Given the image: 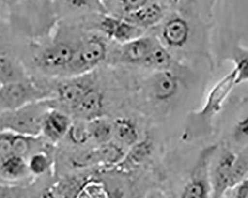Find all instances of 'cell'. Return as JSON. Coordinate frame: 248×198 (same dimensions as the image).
<instances>
[{
  "instance_id": "obj_1",
  "label": "cell",
  "mask_w": 248,
  "mask_h": 198,
  "mask_svg": "<svg viewBox=\"0 0 248 198\" xmlns=\"http://www.w3.org/2000/svg\"><path fill=\"white\" fill-rule=\"evenodd\" d=\"M50 107L43 100L0 113V132L36 137L42 132L43 121Z\"/></svg>"
},
{
  "instance_id": "obj_2",
  "label": "cell",
  "mask_w": 248,
  "mask_h": 198,
  "mask_svg": "<svg viewBox=\"0 0 248 198\" xmlns=\"http://www.w3.org/2000/svg\"><path fill=\"white\" fill-rule=\"evenodd\" d=\"M200 20V18L169 11L161 24L151 31L170 51L181 50L190 41L195 26Z\"/></svg>"
},
{
  "instance_id": "obj_3",
  "label": "cell",
  "mask_w": 248,
  "mask_h": 198,
  "mask_svg": "<svg viewBox=\"0 0 248 198\" xmlns=\"http://www.w3.org/2000/svg\"><path fill=\"white\" fill-rule=\"evenodd\" d=\"M83 27L86 31L97 32L117 44H123L147 33L126 19L107 12L95 14L89 17Z\"/></svg>"
},
{
  "instance_id": "obj_4",
  "label": "cell",
  "mask_w": 248,
  "mask_h": 198,
  "mask_svg": "<svg viewBox=\"0 0 248 198\" xmlns=\"http://www.w3.org/2000/svg\"><path fill=\"white\" fill-rule=\"evenodd\" d=\"M109 40L95 31H86L68 69L75 75L91 71L105 60Z\"/></svg>"
},
{
  "instance_id": "obj_5",
  "label": "cell",
  "mask_w": 248,
  "mask_h": 198,
  "mask_svg": "<svg viewBox=\"0 0 248 198\" xmlns=\"http://www.w3.org/2000/svg\"><path fill=\"white\" fill-rule=\"evenodd\" d=\"M218 146L211 145L201 152L187 182L184 186L182 198H208L211 196L210 172Z\"/></svg>"
},
{
  "instance_id": "obj_6",
  "label": "cell",
  "mask_w": 248,
  "mask_h": 198,
  "mask_svg": "<svg viewBox=\"0 0 248 198\" xmlns=\"http://www.w3.org/2000/svg\"><path fill=\"white\" fill-rule=\"evenodd\" d=\"M236 157L237 152L228 149H223L213 168L211 167V197L218 198L236 185Z\"/></svg>"
},
{
  "instance_id": "obj_7",
  "label": "cell",
  "mask_w": 248,
  "mask_h": 198,
  "mask_svg": "<svg viewBox=\"0 0 248 198\" xmlns=\"http://www.w3.org/2000/svg\"><path fill=\"white\" fill-rule=\"evenodd\" d=\"M43 93L33 83L13 81L0 88V113L16 109L43 98Z\"/></svg>"
},
{
  "instance_id": "obj_8",
  "label": "cell",
  "mask_w": 248,
  "mask_h": 198,
  "mask_svg": "<svg viewBox=\"0 0 248 198\" xmlns=\"http://www.w3.org/2000/svg\"><path fill=\"white\" fill-rule=\"evenodd\" d=\"M54 3L58 21L80 25L95 14L106 12L101 0H57Z\"/></svg>"
},
{
  "instance_id": "obj_9",
  "label": "cell",
  "mask_w": 248,
  "mask_h": 198,
  "mask_svg": "<svg viewBox=\"0 0 248 198\" xmlns=\"http://www.w3.org/2000/svg\"><path fill=\"white\" fill-rule=\"evenodd\" d=\"M236 85V72L233 68L211 89L204 107L197 112L199 116L207 121H211L212 118L221 111L224 102Z\"/></svg>"
},
{
  "instance_id": "obj_10",
  "label": "cell",
  "mask_w": 248,
  "mask_h": 198,
  "mask_svg": "<svg viewBox=\"0 0 248 198\" xmlns=\"http://www.w3.org/2000/svg\"><path fill=\"white\" fill-rule=\"evenodd\" d=\"M168 12L161 0H157L126 15L124 19L148 33L161 24Z\"/></svg>"
},
{
  "instance_id": "obj_11",
  "label": "cell",
  "mask_w": 248,
  "mask_h": 198,
  "mask_svg": "<svg viewBox=\"0 0 248 198\" xmlns=\"http://www.w3.org/2000/svg\"><path fill=\"white\" fill-rule=\"evenodd\" d=\"M157 38L153 33H146L140 37L118 44V51L123 61L127 63L143 65Z\"/></svg>"
},
{
  "instance_id": "obj_12",
  "label": "cell",
  "mask_w": 248,
  "mask_h": 198,
  "mask_svg": "<svg viewBox=\"0 0 248 198\" xmlns=\"http://www.w3.org/2000/svg\"><path fill=\"white\" fill-rule=\"evenodd\" d=\"M150 89L152 96L157 101H168L177 94L179 79L170 69L158 71L150 81Z\"/></svg>"
},
{
  "instance_id": "obj_13",
  "label": "cell",
  "mask_w": 248,
  "mask_h": 198,
  "mask_svg": "<svg viewBox=\"0 0 248 198\" xmlns=\"http://www.w3.org/2000/svg\"><path fill=\"white\" fill-rule=\"evenodd\" d=\"M72 123L69 116L58 110L51 109L45 117L41 132L51 141L57 142L68 134Z\"/></svg>"
},
{
  "instance_id": "obj_14",
  "label": "cell",
  "mask_w": 248,
  "mask_h": 198,
  "mask_svg": "<svg viewBox=\"0 0 248 198\" xmlns=\"http://www.w3.org/2000/svg\"><path fill=\"white\" fill-rule=\"evenodd\" d=\"M73 111L83 121L100 118L104 111L103 96L99 91L89 88Z\"/></svg>"
},
{
  "instance_id": "obj_15",
  "label": "cell",
  "mask_w": 248,
  "mask_h": 198,
  "mask_svg": "<svg viewBox=\"0 0 248 198\" xmlns=\"http://www.w3.org/2000/svg\"><path fill=\"white\" fill-rule=\"evenodd\" d=\"M89 88V85L80 81L63 83L58 88V98L64 106L73 110Z\"/></svg>"
},
{
  "instance_id": "obj_16",
  "label": "cell",
  "mask_w": 248,
  "mask_h": 198,
  "mask_svg": "<svg viewBox=\"0 0 248 198\" xmlns=\"http://www.w3.org/2000/svg\"><path fill=\"white\" fill-rule=\"evenodd\" d=\"M30 172L26 157L11 155L0 161V176L4 180H18Z\"/></svg>"
},
{
  "instance_id": "obj_17",
  "label": "cell",
  "mask_w": 248,
  "mask_h": 198,
  "mask_svg": "<svg viewBox=\"0 0 248 198\" xmlns=\"http://www.w3.org/2000/svg\"><path fill=\"white\" fill-rule=\"evenodd\" d=\"M172 64V57L171 51L166 48L164 45L161 44L157 39L151 51L142 65L153 68L156 72H158L170 69Z\"/></svg>"
},
{
  "instance_id": "obj_18",
  "label": "cell",
  "mask_w": 248,
  "mask_h": 198,
  "mask_svg": "<svg viewBox=\"0 0 248 198\" xmlns=\"http://www.w3.org/2000/svg\"><path fill=\"white\" fill-rule=\"evenodd\" d=\"M106 12L124 18L141 7L157 0H101Z\"/></svg>"
},
{
  "instance_id": "obj_19",
  "label": "cell",
  "mask_w": 248,
  "mask_h": 198,
  "mask_svg": "<svg viewBox=\"0 0 248 198\" xmlns=\"http://www.w3.org/2000/svg\"><path fill=\"white\" fill-rule=\"evenodd\" d=\"M113 137L121 144L134 146L139 139V131L132 121L127 118H117L113 123Z\"/></svg>"
},
{
  "instance_id": "obj_20",
  "label": "cell",
  "mask_w": 248,
  "mask_h": 198,
  "mask_svg": "<svg viewBox=\"0 0 248 198\" xmlns=\"http://www.w3.org/2000/svg\"><path fill=\"white\" fill-rule=\"evenodd\" d=\"M169 11L200 18L204 10V0H161Z\"/></svg>"
},
{
  "instance_id": "obj_21",
  "label": "cell",
  "mask_w": 248,
  "mask_h": 198,
  "mask_svg": "<svg viewBox=\"0 0 248 198\" xmlns=\"http://www.w3.org/2000/svg\"><path fill=\"white\" fill-rule=\"evenodd\" d=\"M87 125L90 139L93 138L100 144L108 143L113 137L112 124L103 119L101 117L87 121Z\"/></svg>"
},
{
  "instance_id": "obj_22",
  "label": "cell",
  "mask_w": 248,
  "mask_h": 198,
  "mask_svg": "<svg viewBox=\"0 0 248 198\" xmlns=\"http://www.w3.org/2000/svg\"><path fill=\"white\" fill-rule=\"evenodd\" d=\"M95 152L99 164H117L122 160L124 156L121 146L109 142L101 144L98 149H95Z\"/></svg>"
},
{
  "instance_id": "obj_23",
  "label": "cell",
  "mask_w": 248,
  "mask_h": 198,
  "mask_svg": "<svg viewBox=\"0 0 248 198\" xmlns=\"http://www.w3.org/2000/svg\"><path fill=\"white\" fill-rule=\"evenodd\" d=\"M236 84L248 81V51H240L234 57Z\"/></svg>"
},
{
  "instance_id": "obj_24",
  "label": "cell",
  "mask_w": 248,
  "mask_h": 198,
  "mask_svg": "<svg viewBox=\"0 0 248 198\" xmlns=\"http://www.w3.org/2000/svg\"><path fill=\"white\" fill-rule=\"evenodd\" d=\"M48 164L49 159L47 154L43 152H37L32 154L28 161L29 171L37 175L43 174L46 171Z\"/></svg>"
},
{
  "instance_id": "obj_25",
  "label": "cell",
  "mask_w": 248,
  "mask_h": 198,
  "mask_svg": "<svg viewBox=\"0 0 248 198\" xmlns=\"http://www.w3.org/2000/svg\"><path fill=\"white\" fill-rule=\"evenodd\" d=\"M67 135H69L72 142L78 144L84 143L90 139L87 123L84 122L72 123Z\"/></svg>"
},
{
  "instance_id": "obj_26",
  "label": "cell",
  "mask_w": 248,
  "mask_h": 198,
  "mask_svg": "<svg viewBox=\"0 0 248 198\" xmlns=\"http://www.w3.org/2000/svg\"><path fill=\"white\" fill-rule=\"evenodd\" d=\"M232 137L236 143H248V114L235 122L232 129Z\"/></svg>"
},
{
  "instance_id": "obj_27",
  "label": "cell",
  "mask_w": 248,
  "mask_h": 198,
  "mask_svg": "<svg viewBox=\"0 0 248 198\" xmlns=\"http://www.w3.org/2000/svg\"><path fill=\"white\" fill-rule=\"evenodd\" d=\"M235 198H248V174L237 185L228 191L224 197Z\"/></svg>"
},
{
  "instance_id": "obj_28",
  "label": "cell",
  "mask_w": 248,
  "mask_h": 198,
  "mask_svg": "<svg viewBox=\"0 0 248 198\" xmlns=\"http://www.w3.org/2000/svg\"><path fill=\"white\" fill-rule=\"evenodd\" d=\"M22 0H0V16L6 19L10 11Z\"/></svg>"
},
{
  "instance_id": "obj_29",
  "label": "cell",
  "mask_w": 248,
  "mask_h": 198,
  "mask_svg": "<svg viewBox=\"0 0 248 198\" xmlns=\"http://www.w3.org/2000/svg\"><path fill=\"white\" fill-rule=\"evenodd\" d=\"M19 189L14 186L6 185L5 183L0 184V198H13L18 196Z\"/></svg>"
},
{
  "instance_id": "obj_30",
  "label": "cell",
  "mask_w": 248,
  "mask_h": 198,
  "mask_svg": "<svg viewBox=\"0 0 248 198\" xmlns=\"http://www.w3.org/2000/svg\"><path fill=\"white\" fill-rule=\"evenodd\" d=\"M7 20H5L2 16H0V38H1V32H2V29L5 25H6Z\"/></svg>"
},
{
  "instance_id": "obj_31",
  "label": "cell",
  "mask_w": 248,
  "mask_h": 198,
  "mask_svg": "<svg viewBox=\"0 0 248 198\" xmlns=\"http://www.w3.org/2000/svg\"><path fill=\"white\" fill-rule=\"evenodd\" d=\"M1 183H5V181H4L3 178L0 176V184Z\"/></svg>"
},
{
  "instance_id": "obj_32",
  "label": "cell",
  "mask_w": 248,
  "mask_h": 198,
  "mask_svg": "<svg viewBox=\"0 0 248 198\" xmlns=\"http://www.w3.org/2000/svg\"><path fill=\"white\" fill-rule=\"evenodd\" d=\"M50 2H55L57 0H48Z\"/></svg>"
},
{
  "instance_id": "obj_33",
  "label": "cell",
  "mask_w": 248,
  "mask_h": 198,
  "mask_svg": "<svg viewBox=\"0 0 248 198\" xmlns=\"http://www.w3.org/2000/svg\"><path fill=\"white\" fill-rule=\"evenodd\" d=\"M2 83L0 82V88H1V86H2Z\"/></svg>"
}]
</instances>
